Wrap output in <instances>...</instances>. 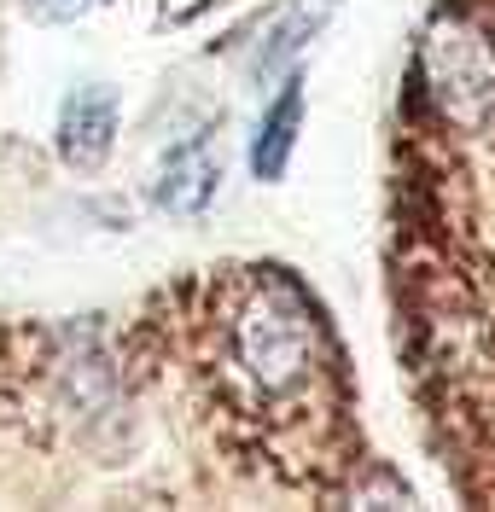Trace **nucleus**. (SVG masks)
<instances>
[{"label": "nucleus", "instance_id": "nucleus-1", "mask_svg": "<svg viewBox=\"0 0 495 512\" xmlns=\"http://www.w3.org/2000/svg\"><path fill=\"white\" fill-rule=\"evenodd\" d=\"M210 379L257 437L303 443L338 419V350L315 297L280 268L228 274L210 315Z\"/></svg>", "mask_w": 495, "mask_h": 512}, {"label": "nucleus", "instance_id": "nucleus-2", "mask_svg": "<svg viewBox=\"0 0 495 512\" xmlns=\"http://www.w3.org/2000/svg\"><path fill=\"white\" fill-rule=\"evenodd\" d=\"M426 82H431V99L455 117V123H484L495 111V41L472 18H455L443 12L426 35Z\"/></svg>", "mask_w": 495, "mask_h": 512}, {"label": "nucleus", "instance_id": "nucleus-3", "mask_svg": "<svg viewBox=\"0 0 495 512\" xmlns=\"http://www.w3.org/2000/svg\"><path fill=\"white\" fill-rule=\"evenodd\" d=\"M117 146V94L111 88H76L59 111V158L70 169H99Z\"/></svg>", "mask_w": 495, "mask_h": 512}, {"label": "nucleus", "instance_id": "nucleus-4", "mask_svg": "<svg viewBox=\"0 0 495 512\" xmlns=\"http://www.w3.org/2000/svg\"><path fill=\"white\" fill-rule=\"evenodd\" d=\"M152 198L164 204L169 216H198L210 198H216V158L210 146H175L164 163H158V181H152Z\"/></svg>", "mask_w": 495, "mask_h": 512}, {"label": "nucleus", "instance_id": "nucleus-5", "mask_svg": "<svg viewBox=\"0 0 495 512\" xmlns=\"http://www.w3.org/2000/svg\"><path fill=\"white\" fill-rule=\"evenodd\" d=\"M297 123H303V82H286V94L274 99V111L263 117L257 128V146H251V175L257 181H280L286 163H292V146H297Z\"/></svg>", "mask_w": 495, "mask_h": 512}, {"label": "nucleus", "instance_id": "nucleus-6", "mask_svg": "<svg viewBox=\"0 0 495 512\" xmlns=\"http://www.w3.org/2000/svg\"><path fill=\"white\" fill-rule=\"evenodd\" d=\"M88 6H99V0H24V12H30L35 24H70V18H82Z\"/></svg>", "mask_w": 495, "mask_h": 512}, {"label": "nucleus", "instance_id": "nucleus-7", "mask_svg": "<svg viewBox=\"0 0 495 512\" xmlns=\"http://www.w3.org/2000/svg\"><path fill=\"white\" fill-rule=\"evenodd\" d=\"M327 6H338V0H327Z\"/></svg>", "mask_w": 495, "mask_h": 512}]
</instances>
